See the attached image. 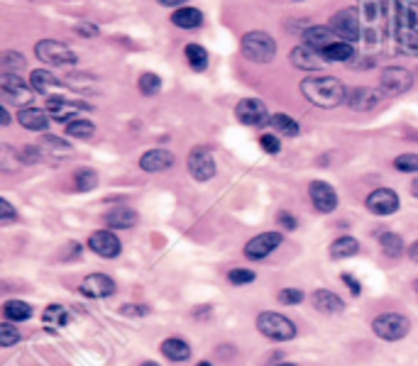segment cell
I'll return each instance as SVG.
<instances>
[{
  "label": "cell",
  "mask_w": 418,
  "mask_h": 366,
  "mask_svg": "<svg viewBox=\"0 0 418 366\" xmlns=\"http://www.w3.org/2000/svg\"><path fill=\"white\" fill-rule=\"evenodd\" d=\"M301 93L308 103L318 108H338L340 103H345L348 88L335 76H308L301 81Z\"/></svg>",
  "instance_id": "cell-1"
},
{
  "label": "cell",
  "mask_w": 418,
  "mask_h": 366,
  "mask_svg": "<svg viewBox=\"0 0 418 366\" xmlns=\"http://www.w3.org/2000/svg\"><path fill=\"white\" fill-rule=\"evenodd\" d=\"M240 49L245 54V59L255 61V64H269V61H274V57H277V42H274V37L269 32L262 30L247 32L242 37Z\"/></svg>",
  "instance_id": "cell-2"
},
{
  "label": "cell",
  "mask_w": 418,
  "mask_h": 366,
  "mask_svg": "<svg viewBox=\"0 0 418 366\" xmlns=\"http://www.w3.org/2000/svg\"><path fill=\"white\" fill-rule=\"evenodd\" d=\"M257 330H260L267 340H274V342H289L296 337V325L291 323L286 315L274 313V310H267V313L257 315Z\"/></svg>",
  "instance_id": "cell-3"
},
{
  "label": "cell",
  "mask_w": 418,
  "mask_h": 366,
  "mask_svg": "<svg viewBox=\"0 0 418 366\" xmlns=\"http://www.w3.org/2000/svg\"><path fill=\"white\" fill-rule=\"evenodd\" d=\"M372 330L379 340L384 342H399L411 332V320L401 313H382L372 320Z\"/></svg>",
  "instance_id": "cell-4"
},
{
  "label": "cell",
  "mask_w": 418,
  "mask_h": 366,
  "mask_svg": "<svg viewBox=\"0 0 418 366\" xmlns=\"http://www.w3.org/2000/svg\"><path fill=\"white\" fill-rule=\"evenodd\" d=\"M330 30L335 32L340 42H357L362 37V18L357 13V8H343L330 18Z\"/></svg>",
  "instance_id": "cell-5"
},
{
  "label": "cell",
  "mask_w": 418,
  "mask_h": 366,
  "mask_svg": "<svg viewBox=\"0 0 418 366\" xmlns=\"http://www.w3.org/2000/svg\"><path fill=\"white\" fill-rule=\"evenodd\" d=\"M35 54H37V59L49 66H76L79 64V57L71 52V47H66L64 42H57V40L37 42Z\"/></svg>",
  "instance_id": "cell-6"
},
{
  "label": "cell",
  "mask_w": 418,
  "mask_h": 366,
  "mask_svg": "<svg viewBox=\"0 0 418 366\" xmlns=\"http://www.w3.org/2000/svg\"><path fill=\"white\" fill-rule=\"evenodd\" d=\"M0 96H3L5 103L18 105L22 110L25 105L30 108V101L35 98V91H32V86H27V83L20 79V74H3L0 76Z\"/></svg>",
  "instance_id": "cell-7"
},
{
  "label": "cell",
  "mask_w": 418,
  "mask_h": 366,
  "mask_svg": "<svg viewBox=\"0 0 418 366\" xmlns=\"http://www.w3.org/2000/svg\"><path fill=\"white\" fill-rule=\"evenodd\" d=\"M379 86L387 96H401V93L411 91L414 86V74L404 66H387L382 71V79H379Z\"/></svg>",
  "instance_id": "cell-8"
},
{
  "label": "cell",
  "mask_w": 418,
  "mask_h": 366,
  "mask_svg": "<svg viewBox=\"0 0 418 366\" xmlns=\"http://www.w3.org/2000/svg\"><path fill=\"white\" fill-rule=\"evenodd\" d=\"M235 115H238V120L247 127H262V125H269V120H272L267 105H264L260 98H242V101L235 105Z\"/></svg>",
  "instance_id": "cell-9"
},
{
  "label": "cell",
  "mask_w": 418,
  "mask_h": 366,
  "mask_svg": "<svg viewBox=\"0 0 418 366\" xmlns=\"http://www.w3.org/2000/svg\"><path fill=\"white\" fill-rule=\"evenodd\" d=\"M186 166H189L191 179H196V181H211L218 171L216 159H213L211 149H206V147L191 149L189 159H186Z\"/></svg>",
  "instance_id": "cell-10"
},
{
  "label": "cell",
  "mask_w": 418,
  "mask_h": 366,
  "mask_svg": "<svg viewBox=\"0 0 418 366\" xmlns=\"http://www.w3.org/2000/svg\"><path fill=\"white\" fill-rule=\"evenodd\" d=\"M284 242L282 232H262V235L252 237L250 242L245 244V257L252 259V262H260V259H267L269 254H274Z\"/></svg>",
  "instance_id": "cell-11"
},
{
  "label": "cell",
  "mask_w": 418,
  "mask_h": 366,
  "mask_svg": "<svg viewBox=\"0 0 418 366\" xmlns=\"http://www.w3.org/2000/svg\"><path fill=\"white\" fill-rule=\"evenodd\" d=\"M365 205L372 215L387 218V215H394L396 210L401 208V201H399V193L392 191V188H377V191H372L370 196H367Z\"/></svg>",
  "instance_id": "cell-12"
},
{
  "label": "cell",
  "mask_w": 418,
  "mask_h": 366,
  "mask_svg": "<svg viewBox=\"0 0 418 366\" xmlns=\"http://www.w3.org/2000/svg\"><path fill=\"white\" fill-rule=\"evenodd\" d=\"M49 113V118L54 122H74L79 120V113H84V110H91L88 105L79 103V101H66L64 96H54V98H47V108H44Z\"/></svg>",
  "instance_id": "cell-13"
},
{
  "label": "cell",
  "mask_w": 418,
  "mask_h": 366,
  "mask_svg": "<svg viewBox=\"0 0 418 366\" xmlns=\"http://www.w3.org/2000/svg\"><path fill=\"white\" fill-rule=\"evenodd\" d=\"M308 196H311L313 208L323 215L333 213V210L338 208V193H335V188L330 186L328 181H311V186H308Z\"/></svg>",
  "instance_id": "cell-14"
},
{
  "label": "cell",
  "mask_w": 418,
  "mask_h": 366,
  "mask_svg": "<svg viewBox=\"0 0 418 366\" xmlns=\"http://www.w3.org/2000/svg\"><path fill=\"white\" fill-rule=\"evenodd\" d=\"M88 247L103 259H115L120 252H123V242L118 240L113 230H98L88 237Z\"/></svg>",
  "instance_id": "cell-15"
},
{
  "label": "cell",
  "mask_w": 418,
  "mask_h": 366,
  "mask_svg": "<svg viewBox=\"0 0 418 366\" xmlns=\"http://www.w3.org/2000/svg\"><path fill=\"white\" fill-rule=\"evenodd\" d=\"M79 291L84 293L86 298H96V301H101V298H110L115 291H118V286H115V281L110 279L108 274H88L84 281H81Z\"/></svg>",
  "instance_id": "cell-16"
},
{
  "label": "cell",
  "mask_w": 418,
  "mask_h": 366,
  "mask_svg": "<svg viewBox=\"0 0 418 366\" xmlns=\"http://www.w3.org/2000/svg\"><path fill=\"white\" fill-rule=\"evenodd\" d=\"M379 101H382V93L367 86L348 88V96H345V103L350 105V110H357V113H367V110L377 108Z\"/></svg>",
  "instance_id": "cell-17"
},
{
  "label": "cell",
  "mask_w": 418,
  "mask_h": 366,
  "mask_svg": "<svg viewBox=\"0 0 418 366\" xmlns=\"http://www.w3.org/2000/svg\"><path fill=\"white\" fill-rule=\"evenodd\" d=\"M176 164V157L169 149H150L140 157V169L147 171V174H162V171H169Z\"/></svg>",
  "instance_id": "cell-18"
},
{
  "label": "cell",
  "mask_w": 418,
  "mask_h": 366,
  "mask_svg": "<svg viewBox=\"0 0 418 366\" xmlns=\"http://www.w3.org/2000/svg\"><path fill=\"white\" fill-rule=\"evenodd\" d=\"M30 86L35 93H40V96H47V98H54L59 96V93L64 91V83L57 79V76L52 74V71L47 69H37L30 74Z\"/></svg>",
  "instance_id": "cell-19"
},
{
  "label": "cell",
  "mask_w": 418,
  "mask_h": 366,
  "mask_svg": "<svg viewBox=\"0 0 418 366\" xmlns=\"http://www.w3.org/2000/svg\"><path fill=\"white\" fill-rule=\"evenodd\" d=\"M289 59H291V64H294L296 69H301V71H318L323 64H326V59H323L321 54L316 52V49L306 47V44L291 49Z\"/></svg>",
  "instance_id": "cell-20"
},
{
  "label": "cell",
  "mask_w": 418,
  "mask_h": 366,
  "mask_svg": "<svg viewBox=\"0 0 418 366\" xmlns=\"http://www.w3.org/2000/svg\"><path fill=\"white\" fill-rule=\"evenodd\" d=\"M311 301H313V308L321 310V313H326V315H338L345 310L343 298H340L338 293L328 291V288H318V291H313Z\"/></svg>",
  "instance_id": "cell-21"
},
{
  "label": "cell",
  "mask_w": 418,
  "mask_h": 366,
  "mask_svg": "<svg viewBox=\"0 0 418 366\" xmlns=\"http://www.w3.org/2000/svg\"><path fill=\"white\" fill-rule=\"evenodd\" d=\"M333 42H338L335 40V32L326 25H313L304 32V44L311 49H316L318 54H321L326 47H330Z\"/></svg>",
  "instance_id": "cell-22"
},
{
  "label": "cell",
  "mask_w": 418,
  "mask_h": 366,
  "mask_svg": "<svg viewBox=\"0 0 418 366\" xmlns=\"http://www.w3.org/2000/svg\"><path fill=\"white\" fill-rule=\"evenodd\" d=\"M49 113L47 110H40V108H22L20 113H18V122L25 130H30V132H44L47 130V125H49Z\"/></svg>",
  "instance_id": "cell-23"
},
{
  "label": "cell",
  "mask_w": 418,
  "mask_h": 366,
  "mask_svg": "<svg viewBox=\"0 0 418 366\" xmlns=\"http://www.w3.org/2000/svg\"><path fill=\"white\" fill-rule=\"evenodd\" d=\"M106 225L113 230H132L137 225V213L128 205H118V208H110L106 213Z\"/></svg>",
  "instance_id": "cell-24"
},
{
  "label": "cell",
  "mask_w": 418,
  "mask_h": 366,
  "mask_svg": "<svg viewBox=\"0 0 418 366\" xmlns=\"http://www.w3.org/2000/svg\"><path fill=\"white\" fill-rule=\"evenodd\" d=\"M162 354L169 359V362H186L191 357V347L186 345V340L181 337H169V340L162 342Z\"/></svg>",
  "instance_id": "cell-25"
},
{
  "label": "cell",
  "mask_w": 418,
  "mask_h": 366,
  "mask_svg": "<svg viewBox=\"0 0 418 366\" xmlns=\"http://www.w3.org/2000/svg\"><path fill=\"white\" fill-rule=\"evenodd\" d=\"M172 22L181 30H196L203 25V13L198 8H179L172 15Z\"/></svg>",
  "instance_id": "cell-26"
},
{
  "label": "cell",
  "mask_w": 418,
  "mask_h": 366,
  "mask_svg": "<svg viewBox=\"0 0 418 366\" xmlns=\"http://www.w3.org/2000/svg\"><path fill=\"white\" fill-rule=\"evenodd\" d=\"M32 305L25 301H8L3 305V315L8 323H27L32 318Z\"/></svg>",
  "instance_id": "cell-27"
},
{
  "label": "cell",
  "mask_w": 418,
  "mask_h": 366,
  "mask_svg": "<svg viewBox=\"0 0 418 366\" xmlns=\"http://www.w3.org/2000/svg\"><path fill=\"white\" fill-rule=\"evenodd\" d=\"M269 127L274 130V135H282V137H299V132H301L299 122H296L294 118H289V115H284V113L272 115Z\"/></svg>",
  "instance_id": "cell-28"
},
{
  "label": "cell",
  "mask_w": 418,
  "mask_h": 366,
  "mask_svg": "<svg viewBox=\"0 0 418 366\" xmlns=\"http://www.w3.org/2000/svg\"><path fill=\"white\" fill-rule=\"evenodd\" d=\"M379 247H382V252L387 254L389 259H399L401 254L406 252V244L401 240V235H396V232H382V235H379Z\"/></svg>",
  "instance_id": "cell-29"
},
{
  "label": "cell",
  "mask_w": 418,
  "mask_h": 366,
  "mask_svg": "<svg viewBox=\"0 0 418 366\" xmlns=\"http://www.w3.org/2000/svg\"><path fill=\"white\" fill-rule=\"evenodd\" d=\"M42 320H44V325H47V327H64V325L71 323V313L66 310V305L52 303V305H47V308H44Z\"/></svg>",
  "instance_id": "cell-30"
},
{
  "label": "cell",
  "mask_w": 418,
  "mask_h": 366,
  "mask_svg": "<svg viewBox=\"0 0 418 366\" xmlns=\"http://www.w3.org/2000/svg\"><path fill=\"white\" fill-rule=\"evenodd\" d=\"M360 252V242L355 237H338L330 244V257L333 259H350Z\"/></svg>",
  "instance_id": "cell-31"
},
{
  "label": "cell",
  "mask_w": 418,
  "mask_h": 366,
  "mask_svg": "<svg viewBox=\"0 0 418 366\" xmlns=\"http://www.w3.org/2000/svg\"><path fill=\"white\" fill-rule=\"evenodd\" d=\"M321 57L326 61H350L355 57V47H352L350 42H333L330 47H326L321 52Z\"/></svg>",
  "instance_id": "cell-32"
},
{
  "label": "cell",
  "mask_w": 418,
  "mask_h": 366,
  "mask_svg": "<svg viewBox=\"0 0 418 366\" xmlns=\"http://www.w3.org/2000/svg\"><path fill=\"white\" fill-rule=\"evenodd\" d=\"M357 13L367 25H374L384 13V0H357Z\"/></svg>",
  "instance_id": "cell-33"
},
{
  "label": "cell",
  "mask_w": 418,
  "mask_h": 366,
  "mask_svg": "<svg viewBox=\"0 0 418 366\" xmlns=\"http://www.w3.org/2000/svg\"><path fill=\"white\" fill-rule=\"evenodd\" d=\"M186 61L194 71H206L208 69V52L201 44H186Z\"/></svg>",
  "instance_id": "cell-34"
},
{
  "label": "cell",
  "mask_w": 418,
  "mask_h": 366,
  "mask_svg": "<svg viewBox=\"0 0 418 366\" xmlns=\"http://www.w3.org/2000/svg\"><path fill=\"white\" fill-rule=\"evenodd\" d=\"M93 132H96V125H93L91 120H84V118H79V120H74V122L66 125V135L74 137V140H88Z\"/></svg>",
  "instance_id": "cell-35"
},
{
  "label": "cell",
  "mask_w": 418,
  "mask_h": 366,
  "mask_svg": "<svg viewBox=\"0 0 418 366\" xmlns=\"http://www.w3.org/2000/svg\"><path fill=\"white\" fill-rule=\"evenodd\" d=\"M74 183H76V188H79L81 193H88V191H93V188L98 186V174L93 169H88V166H84V169L76 171Z\"/></svg>",
  "instance_id": "cell-36"
},
{
  "label": "cell",
  "mask_w": 418,
  "mask_h": 366,
  "mask_svg": "<svg viewBox=\"0 0 418 366\" xmlns=\"http://www.w3.org/2000/svg\"><path fill=\"white\" fill-rule=\"evenodd\" d=\"M0 66H3V74H18L20 69H25V57H22L20 52L8 49V52L0 57Z\"/></svg>",
  "instance_id": "cell-37"
},
{
  "label": "cell",
  "mask_w": 418,
  "mask_h": 366,
  "mask_svg": "<svg viewBox=\"0 0 418 366\" xmlns=\"http://www.w3.org/2000/svg\"><path fill=\"white\" fill-rule=\"evenodd\" d=\"M159 91H162V79H159L157 74L147 71V74L140 76V93L142 96H157Z\"/></svg>",
  "instance_id": "cell-38"
},
{
  "label": "cell",
  "mask_w": 418,
  "mask_h": 366,
  "mask_svg": "<svg viewBox=\"0 0 418 366\" xmlns=\"http://www.w3.org/2000/svg\"><path fill=\"white\" fill-rule=\"evenodd\" d=\"M20 154L15 152L13 147H8V144H3L0 147V166H3V171H15V169H20Z\"/></svg>",
  "instance_id": "cell-39"
},
{
  "label": "cell",
  "mask_w": 418,
  "mask_h": 366,
  "mask_svg": "<svg viewBox=\"0 0 418 366\" xmlns=\"http://www.w3.org/2000/svg\"><path fill=\"white\" fill-rule=\"evenodd\" d=\"M394 169L401 171V174H418V154L409 152L401 154V157L394 159Z\"/></svg>",
  "instance_id": "cell-40"
},
{
  "label": "cell",
  "mask_w": 418,
  "mask_h": 366,
  "mask_svg": "<svg viewBox=\"0 0 418 366\" xmlns=\"http://www.w3.org/2000/svg\"><path fill=\"white\" fill-rule=\"evenodd\" d=\"M20 340H22L20 330L13 323H8V320H5V323L0 325V345H3V347H15Z\"/></svg>",
  "instance_id": "cell-41"
},
{
  "label": "cell",
  "mask_w": 418,
  "mask_h": 366,
  "mask_svg": "<svg viewBox=\"0 0 418 366\" xmlns=\"http://www.w3.org/2000/svg\"><path fill=\"white\" fill-rule=\"evenodd\" d=\"M255 279H257V274L255 271H250V269H233L228 274V281L233 286H250Z\"/></svg>",
  "instance_id": "cell-42"
},
{
  "label": "cell",
  "mask_w": 418,
  "mask_h": 366,
  "mask_svg": "<svg viewBox=\"0 0 418 366\" xmlns=\"http://www.w3.org/2000/svg\"><path fill=\"white\" fill-rule=\"evenodd\" d=\"M40 147L42 149H52V152H69V142L62 140V137H54V135H42L40 137Z\"/></svg>",
  "instance_id": "cell-43"
},
{
  "label": "cell",
  "mask_w": 418,
  "mask_h": 366,
  "mask_svg": "<svg viewBox=\"0 0 418 366\" xmlns=\"http://www.w3.org/2000/svg\"><path fill=\"white\" fill-rule=\"evenodd\" d=\"M279 303L282 305H301L304 303V291H301V288H282V291H279Z\"/></svg>",
  "instance_id": "cell-44"
},
{
  "label": "cell",
  "mask_w": 418,
  "mask_h": 366,
  "mask_svg": "<svg viewBox=\"0 0 418 366\" xmlns=\"http://www.w3.org/2000/svg\"><path fill=\"white\" fill-rule=\"evenodd\" d=\"M18 154H20L22 164H37L42 159V147L40 144H27V147H22Z\"/></svg>",
  "instance_id": "cell-45"
},
{
  "label": "cell",
  "mask_w": 418,
  "mask_h": 366,
  "mask_svg": "<svg viewBox=\"0 0 418 366\" xmlns=\"http://www.w3.org/2000/svg\"><path fill=\"white\" fill-rule=\"evenodd\" d=\"M260 147L267 154H279V152H282V142H279V135H274V132H267V135H262L260 137Z\"/></svg>",
  "instance_id": "cell-46"
},
{
  "label": "cell",
  "mask_w": 418,
  "mask_h": 366,
  "mask_svg": "<svg viewBox=\"0 0 418 366\" xmlns=\"http://www.w3.org/2000/svg\"><path fill=\"white\" fill-rule=\"evenodd\" d=\"M13 220H18V210L5 201V198H0V225H8Z\"/></svg>",
  "instance_id": "cell-47"
},
{
  "label": "cell",
  "mask_w": 418,
  "mask_h": 366,
  "mask_svg": "<svg viewBox=\"0 0 418 366\" xmlns=\"http://www.w3.org/2000/svg\"><path fill=\"white\" fill-rule=\"evenodd\" d=\"M120 313L123 315H130V318H142V315H150V305H135V303H128L120 308Z\"/></svg>",
  "instance_id": "cell-48"
},
{
  "label": "cell",
  "mask_w": 418,
  "mask_h": 366,
  "mask_svg": "<svg viewBox=\"0 0 418 366\" xmlns=\"http://www.w3.org/2000/svg\"><path fill=\"white\" fill-rule=\"evenodd\" d=\"M277 225L284 227V230H296L299 227V223H296L294 215H289L286 210H282V213H277Z\"/></svg>",
  "instance_id": "cell-49"
},
{
  "label": "cell",
  "mask_w": 418,
  "mask_h": 366,
  "mask_svg": "<svg viewBox=\"0 0 418 366\" xmlns=\"http://www.w3.org/2000/svg\"><path fill=\"white\" fill-rule=\"evenodd\" d=\"M76 32H79L81 37H98L101 35V30H98L96 25H91V22H81V25H76Z\"/></svg>",
  "instance_id": "cell-50"
},
{
  "label": "cell",
  "mask_w": 418,
  "mask_h": 366,
  "mask_svg": "<svg viewBox=\"0 0 418 366\" xmlns=\"http://www.w3.org/2000/svg\"><path fill=\"white\" fill-rule=\"evenodd\" d=\"M340 279H343L345 284H348V288L352 291V296H360V293H362V286H360V281H357L352 274H343V276H340Z\"/></svg>",
  "instance_id": "cell-51"
},
{
  "label": "cell",
  "mask_w": 418,
  "mask_h": 366,
  "mask_svg": "<svg viewBox=\"0 0 418 366\" xmlns=\"http://www.w3.org/2000/svg\"><path fill=\"white\" fill-rule=\"evenodd\" d=\"M157 3H159V5H164V8H176V10H179L181 5L189 3V0H157Z\"/></svg>",
  "instance_id": "cell-52"
},
{
  "label": "cell",
  "mask_w": 418,
  "mask_h": 366,
  "mask_svg": "<svg viewBox=\"0 0 418 366\" xmlns=\"http://www.w3.org/2000/svg\"><path fill=\"white\" fill-rule=\"evenodd\" d=\"M401 5H404V8H409L411 13H416L418 15V0H399Z\"/></svg>",
  "instance_id": "cell-53"
},
{
  "label": "cell",
  "mask_w": 418,
  "mask_h": 366,
  "mask_svg": "<svg viewBox=\"0 0 418 366\" xmlns=\"http://www.w3.org/2000/svg\"><path fill=\"white\" fill-rule=\"evenodd\" d=\"M409 257H411V262H416V264H418V240L409 247Z\"/></svg>",
  "instance_id": "cell-54"
},
{
  "label": "cell",
  "mask_w": 418,
  "mask_h": 366,
  "mask_svg": "<svg viewBox=\"0 0 418 366\" xmlns=\"http://www.w3.org/2000/svg\"><path fill=\"white\" fill-rule=\"evenodd\" d=\"M0 120H3V127L10 125V115H8V110L5 108H0Z\"/></svg>",
  "instance_id": "cell-55"
},
{
  "label": "cell",
  "mask_w": 418,
  "mask_h": 366,
  "mask_svg": "<svg viewBox=\"0 0 418 366\" xmlns=\"http://www.w3.org/2000/svg\"><path fill=\"white\" fill-rule=\"evenodd\" d=\"M411 196H414V198H418V179H414V181H411Z\"/></svg>",
  "instance_id": "cell-56"
},
{
  "label": "cell",
  "mask_w": 418,
  "mask_h": 366,
  "mask_svg": "<svg viewBox=\"0 0 418 366\" xmlns=\"http://www.w3.org/2000/svg\"><path fill=\"white\" fill-rule=\"evenodd\" d=\"M196 366H213L211 362H201V364H196Z\"/></svg>",
  "instance_id": "cell-57"
},
{
  "label": "cell",
  "mask_w": 418,
  "mask_h": 366,
  "mask_svg": "<svg viewBox=\"0 0 418 366\" xmlns=\"http://www.w3.org/2000/svg\"><path fill=\"white\" fill-rule=\"evenodd\" d=\"M279 366H296V364H291V362H282V364H279Z\"/></svg>",
  "instance_id": "cell-58"
},
{
  "label": "cell",
  "mask_w": 418,
  "mask_h": 366,
  "mask_svg": "<svg viewBox=\"0 0 418 366\" xmlns=\"http://www.w3.org/2000/svg\"><path fill=\"white\" fill-rule=\"evenodd\" d=\"M142 366H159V364H154V362H145V364H142Z\"/></svg>",
  "instance_id": "cell-59"
},
{
  "label": "cell",
  "mask_w": 418,
  "mask_h": 366,
  "mask_svg": "<svg viewBox=\"0 0 418 366\" xmlns=\"http://www.w3.org/2000/svg\"><path fill=\"white\" fill-rule=\"evenodd\" d=\"M414 291H416V293H418V279H416V281H414Z\"/></svg>",
  "instance_id": "cell-60"
},
{
  "label": "cell",
  "mask_w": 418,
  "mask_h": 366,
  "mask_svg": "<svg viewBox=\"0 0 418 366\" xmlns=\"http://www.w3.org/2000/svg\"><path fill=\"white\" fill-rule=\"evenodd\" d=\"M296 3H301V0H296Z\"/></svg>",
  "instance_id": "cell-61"
},
{
  "label": "cell",
  "mask_w": 418,
  "mask_h": 366,
  "mask_svg": "<svg viewBox=\"0 0 418 366\" xmlns=\"http://www.w3.org/2000/svg\"><path fill=\"white\" fill-rule=\"evenodd\" d=\"M416 71H418V69H416Z\"/></svg>",
  "instance_id": "cell-62"
}]
</instances>
